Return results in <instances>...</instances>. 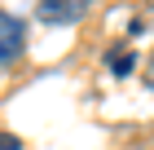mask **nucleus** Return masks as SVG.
<instances>
[{"instance_id": "3", "label": "nucleus", "mask_w": 154, "mask_h": 150, "mask_svg": "<svg viewBox=\"0 0 154 150\" xmlns=\"http://www.w3.org/2000/svg\"><path fill=\"white\" fill-rule=\"evenodd\" d=\"M106 66L115 71V75H128V71H132V53H128V49H110V53H106Z\"/></svg>"}, {"instance_id": "1", "label": "nucleus", "mask_w": 154, "mask_h": 150, "mask_svg": "<svg viewBox=\"0 0 154 150\" xmlns=\"http://www.w3.org/2000/svg\"><path fill=\"white\" fill-rule=\"evenodd\" d=\"M93 5L97 0H35V18L44 27H71V22H79Z\"/></svg>"}, {"instance_id": "4", "label": "nucleus", "mask_w": 154, "mask_h": 150, "mask_svg": "<svg viewBox=\"0 0 154 150\" xmlns=\"http://www.w3.org/2000/svg\"><path fill=\"white\" fill-rule=\"evenodd\" d=\"M0 150H22V141L13 137V132H0Z\"/></svg>"}, {"instance_id": "2", "label": "nucleus", "mask_w": 154, "mask_h": 150, "mask_svg": "<svg viewBox=\"0 0 154 150\" xmlns=\"http://www.w3.org/2000/svg\"><path fill=\"white\" fill-rule=\"evenodd\" d=\"M22 49H26V27L13 13L0 9V71H9L13 62L22 58Z\"/></svg>"}]
</instances>
